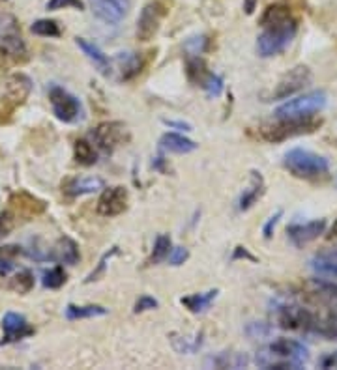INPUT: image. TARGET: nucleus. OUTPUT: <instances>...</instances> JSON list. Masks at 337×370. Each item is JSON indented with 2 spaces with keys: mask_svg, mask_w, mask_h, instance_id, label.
Segmentation results:
<instances>
[{
  "mask_svg": "<svg viewBox=\"0 0 337 370\" xmlns=\"http://www.w3.org/2000/svg\"><path fill=\"white\" fill-rule=\"evenodd\" d=\"M262 32L257 38V51L262 58H270L285 51L298 30V21L283 4L270 6L261 17Z\"/></svg>",
  "mask_w": 337,
  "mask_h": 370,
  "instance_id": "nucleus-1",
  "label": "nucleus"
},
{
  "mask_svg": "<svg viewBox=\"0 0 337 370\" xmlns=\"http://www.w3.org/2000/svg\"><path fill=\"white\" fill-rule=\"evenodd\" d=\"M309 359V350L296 338H277L257 353V364L262 369H300Z\"/></svg>",
  "mask_w": 337,
  "mask_h": 370,
  "instance_id": "nucleus-2",
  "label": "nucleus"
},
{
  "mask_svg": "<svg viewBox=\"0 0 337 370\" xmlns=\"http://www.w3.org/2000/svg\"><path fill=\"white\" fill-rule=\"evenodd\" d=\"M320 121L311 118H275L272 124H264L257 128V139L266 142H281L298 135L311 133L318 128Z\"/></svg>",
  "mask_w": 337,
  "mask_h": 370,
  "instance_id": "nucleus-3",
  "label": "nucleus"
},
{
  "mask_svg": "<svg viewBox=\"0 0 337 370\" xmlns=\"http://www.w3.org/2000/svg\"><path fill=\"white\" fill-rule=\"evenodd\" d=\"M283 163L289 168V173L294 174L296 178L307 179L318 178V176L328 173V168H330V163L326 157L315 152H309V150H304V148H294L291 152H286Z\"/></svg>",
  "mask_w": 337,
  "mask_h": 370,
  "instance_id": "nucleus-4",
  "label": "nucleus"
},
{
  "mask_svg": "<svg viewBox=\"0 0 337 370\" xmlns=\"http://www.w3.org/2000/svg\"><path fill=\"white\" fill-rule=\"evenodd\" d=\"M328 96L322 90L307 92L304 96L289 99L275 109V118H311L325 109Z\"/></svg>",
  "mask_w": 337,
  "mask_h": 370,
  "instance_id": "nucleus-5",
  "label": "nucleus"
},
{
  "mask_svg": "<svg viewBox=\"0 0 337 370\" xmlns=\"http://www.w3.org/2000/svg\"><path fill=\"white\" fill-rule=\"evenodd\" d=\"M311 79V70L307 66H296L281 77L275 84V88L264 96V101H277V99H286V97L294 96V94H298L300 90L309 86Z\"/></svg>",
  "mask_w": 337,
  "mask_h": 370,
  "instance_id": "nucleus-6",
  "label": "nucleus"
},
{
  "mask_svg": "<svg viewBox=\"0 0 337 370\" xmlns=\"http://www.w3.org/2000/svg\"><path fill=\"white\" fill-rule=\"evenodd\" d=\"M49 101H51L53 113L58 120L64 124H75L83 120V105L73 94L64 90L58 84H53L49 88Z\"/></svg>",
  "mask_w": 337,
  "mask_h": 370,
  "instance_id": "nucleus-7",
  "label": "nucleus"
},
{
  "mask_svg": "<svg viewBox=\"0 0 337 370\" xmlns=\"http://www.w3.org/2000/svg\"><path fill=\"white\" fill-rule=\"evenodd\" d=\"M275 322L281 329L289 331H306L309 333L313 322V313L306 306L296 303H283L275 309Z\"/></svg>",
  "mask_w": 337,
  "mask_h": 370,
  "instance_id": "nucleus-8",
  "label": "nucleus"
},
{
  "mask_svg": "<svg viewBox=\"0 0 337 370\" xmlns=\"http://www.w3.org/2000/svg\"><path fill=\"white\" fill-rule=\"evenodd\" d=\"M92 139L98 148H102L103 152H113L124 142H127L129 133H127L126 124L122 121H103L92 131Z\"/></svg>",
  "mask_w": 337,
  "mask_h": 370,
  "instance_id": "nucleus-9",
  "label": "nucleus"
},
{
  "mask_svg": "<svg viewBox=\"0 0 337 370\" xmlns=\"http://www.w3.org/2000/svg\"><path fill=\"white\" fill-rule=\"evenodd\" d=\"M127 208V191L126 187L122 185H115V187H105L102 193V197L98 198V206L95 210L103 217H116L124 213Z\"/></svg>",
  "mask_w": 337,
  "mask_h": 370,
  "instance_id": "nucleus-10",
  "label": "nucleus"
},
{
  "mask_svg": "<svg viewBox=\"0 0 337 370\" xmlns=\"http://www.w3.org/2000/svg\"><path fill=\"white\" fill-rule=\"evenodd\" d=\"M165 15V8L158 2H150L140 10L139 19H137V38L140 41H150L158 34L161 19Z\"/></svg>",
  "mask_w": 337,
  "mask_h": 370,
  "instance_id": "nucleus-11",
  "label": "nucleus"
},
{
  "mask_svg": "<svg viewBox=\"0 0 337 370\" xmlns=\"http://www.w3.org/2000/svg\"><path fill=\"white\" fill-rule=\"evenodd\" d=\"M131 0H90V8L95 17L103 23H120L129 12Z\"/></svg>",
  "mask_w": 337,
  "mask_h": 370,
  "instance_id": "nucleus-12",
  "label": "nucleus"
},
{
  "mask_svg": "<svg viewBox=\"0 0 337 370\" xmlns=\"http://www.w3.org/2000/svg\"><path fill=\"white\" fill-rule=\"evenodd\" d=\"M2 329H4V337L0 340V344H12L17 340L34 335V327L28 324V320L23 314L17 313H6L2 318Z\"/></svg>",
  "mask_w": 337,
  "mask_h": 370,
  "instance_id": "nucleus-13",
  "label": "nucleus"
},
{
  "mask_svg": "<svg viewBox=\"0 0 337 370\" xmlns=\"http://www.w3.org/2000/svg\"><path fill=\"white\" fill-rule=\"evenodd\" d=\"M326 228L325 219H315V221H309V223L304 224H291L286 228V234L291 237V242L296 245V247H302V245H307L311 243L313 240H317Z\"/></svg>",
  "mask_w": 337,
  "mask_h": 370,
  "instance_id": "nucleus-14",
  "label": "nucleus"
},
{
  "mask_svg": "<svg viewBox=\"0 0 337 370\" xmlns=\"http://www.w3.org/2000/svg\"><path fill=\"white\" fill-rule=\"evenodd\" d=\"M309 268L322 281H337V251L318 253L309 260Z\"/></svg>",
  "mask_w": 337,
  "mask_h": 370,
  "instance_id": "nucleus-15",
  "label": "nucleus"
},
{
  "mask_svg": "<svg viewBox=\"0 0 337 370\" xmlns=\"http://www.w3.org/2000/svg\"><path fill=\"white\" fill-rule=\"evenodd\" d=\"M309 333L320 335L326 340H337V309H331L328 313H313V322Z\"/></svg>",
  "mask_w": 337,
  "mask_h": 370,
  "instance_id": "nucleus-16",
  "label": "nucleus"
},
{
  "mask_svg": "<svg viewBox=\"0 0 337 370\" xmlns=\"http://www.w3.org/2000/svg\"><path fill=\"white\" fill-rule=\"evenodd\" d=\"M262 195H264V178H262L261 173L251 171L248 189H244V193L240 195V198H238V210L240 211L249 210Z\"/></svg>",
  "mask_w": 337,
  "mask_h": 370,
  "instance_id": "nucleus-17",
  "label": "nucleus"
},
{
  "mask_svg": "<svg viewBox=\"0 0 337 370\" xmlns=\"http://www.w3.org/2000/svg\"><path fill=\"white\" fill-rule=\"evenodd\" d=\"M249 359L246 353H233V351H221L204 361V367L208 369H244L248 367Z\"/></svg>",
  "mask_w": 337,
  "mask_h": 370,
  "instance_id": "nucleus-18",
  "label": "nucleus"
},
{
  "mask_svg": "<svg viewBox=\"0 0 337 370\" xmlns=\"http://www.w3.org/2000/svg\"><path fill=\"white\" fill-rule=\"evenodd\" d=\"M0 49L4 55L12 57L13 60H25L26 58V47L15 28H8L0 36Z\"/></svg>",
  "mask_w": 337,
  "mask_h": 370,
  "instance_id": "nucleus-19",
  "label": "nucleus"
},
{
  "mask_svg": "<svg viewBox=\"0 0 337 370\" xmlns=\"http://www.w3.org/2000/svg\"><path fill=\"white\" fill-rule=\"evenodd\" d=\"M75 41L77 45H79V49L86 55V58L98 68L100 73H103V75H109V73H111V62H109L107 55H103V51L98 45L84 38H77Z\"/></svg>",
  "mask_w": 337,
  "mask_h": 370,
  "instance_id": "nucleus-20",
  "label": "nucleus"
},
{
  "mask_svg": "<svg viewBox=\"0 0 337 370\" xmlns=\"http://www.w3.org/2000/svg\"><path fill=\"white\" fill-rule=\"evenodd\" d=\"M100 189H103L102 178H73L64 185V191L70 197H83V195H90Z\"/></svg>",
  "mask_w": 337,
  "mask_h": 370,
  "instance_id": "nucleus-21",
  "label": "nucleus"
},
{
  "mask_svg": "<svg viewBox=\"0 0 337 370\" xmlns=\"http://www.w3.org/2000/svg\"><path fill=\"white\" fill-rule=\"evenodd\" d=\"M159 146L172 153H190L197 150V144L180 133H165L159 139Z\"/></svg>",
  "mask_w": 337,
  "mask_h": 370,
  "instance_id": "nucleus-22",
  "label": "nucleus"
},
{
  "mask_svg": "<svg viewBox=\"0 0 337 370\" xmlns=\"http://www.w3.org/2000/svg\"><path fill=\"white\" fill-rule=\"evenodd\" d=\"M217 294H219V290H208V292H203V294H193V295H188V298H182V305L190 311V313L193 314H201L204 313V311H208L210 309V305L216 301Z\"/></svg>",
  "mask_w": 337,
  "mask_h": 370,
  "instance_id": "nucleus-23",
  "label": "nucleus"
},
{
  "mask_svg": "<svg viewBox=\"0 0 337 370\" xmlns=\"http://www.w3.org/2000/svg\"><path fill=\"white\" fill-rule=\"evenodd\" d=\"M116 62H118L122 70V81H129V79L137 77L140 73V70H143V66H145L140 55H135V52H120L116 57Z\"/></svg>",
  "mask_w": 337,
  "mask_h": 370,
  "instance_id": "nucleus-24",
  "label": "nucleus"
},
{
  "mask_svg": "<svg viewBox=\"0 0 337 370\" xmlns=\"http://www.w3.org/2000/svg\"><path fill=\"white\" fill-rule=\"evenodd\" d=\"M10 204H12L13 210L17 211H25L28 215H38L42 211L45 210V202L38 200V198L30 197L28 193H15L10 198Z\"/></svg>",
  "mask_w": 337,
  "mask_h": 370,
  "instance_id": "nucleus-25",
  "label": "nucleus"
},
{
  "mask_svg": "<svg viewBox=\"0 0 337 370\" xmlns=\"http://www.w3.org/2000/svg\"><path fill=\"white\" fill-rule=\"evenodd\" d=\"M53 258H57V260L64 262V264H68V266H75L79 258H81L77 243L73 242L71 237H60L57 247H55V256H53Z\"/></svg>",
  "mask_w": 337,
  "mask_h": 370,
  "instance_id": "nucleus-26",
  "label": "nucleus"
},
{
  "mask_svg": "<svg viewBox=\"0 0 337 370\" xmlns=\"http://www.w3.org/2000/svg\"><path fill=\"white\" fill-rule=\"evenodd\" d=\"M185 73H188V79L191 83L199 84V86H203L206 83V79L212 75L208 68H206V62L201 57H191L185 62Z\"/></svg>",
  "mask_w": 337,
  "mask_h": 370,
  "instance_id": "nucleus-27",
  "label": "nucleus"
},
{
  "mask_svg": "<svg viewBox=\"0 0 337 370\" xmlns=\"http://www.w3.org/2000/svg\"><path fill=\"white\" fill-rule=\"evenodd\" d=\"M107 309L102 305H68L66 306V318L68 320H84L95 318V316H105Z\"/></svg>",
  "mask_w": 337,
  "mask_h": 370,
  "instance_id": "nucleus-28",
  "label": "nucleus"
},
{
  "mask_svg": "<svg viewBox=\"0 0 337 370\" xmlns=\"http://www.w3.org/2000/svg\"><path fill=\"white\" fill-rule=\"evenodd\" d=\"M73 152H75V161L77 163H81V165L90 166L98 161V153H95L94 150V144L86 141V139H79V141H75Z\"/></svg>",
  "mask_w": 337,
  "mask_h": 370,
  "instance_id": "nucleus-29",
  "label": "nucleus"
},
{
  "mask_svg": "<svg viewBox=\"0 0 337 370\" xmlns=\"http://www.w3.org/2000/svg\"><path fill=\"white\" fill-rule=\"evenodd\" d=\"M171 249H172L171 237L167 236V234H159V236L156 237V243H154L152 255H150V258H148V264H150V266H154V264H159L161 260L169 258V253H171Z\"/></svg>",
  "mask_w": 337,
  "mask_h": 370,
  "instance_id": "nucleus-30",
  "label": "nucleus"
},
{
  "mask_svg": "<svg viewBox=\"0 0 337 370\" xmlns=\"http://www.w3.org/2000/svg\"><path fill=\"white\" fill-rule=\"evenodd\" d=\"M30 30L32 34L44 36V38H58L60 36V26H58L57 21L53 19H38L36 23H32Z\"/></svg>",
  "mask_w": 337,
  "mask_h": 370,
  "instance_id": "nucleus-31",
  "label": "nucleus"
},
{
  "mask_svg": "<svg viewBox=\"0 0 337 370\" xmlns=\"http://www.w3.org/2000/svg\"><path fill=\"white\" fill-rule=\"evenodd\" d=\"M32 286H34V275L28 271V269H23L19 273L15 275L10 282V288L15 290V292H19V294H26V292H30Z\"/></svg>",
  "mask_w": 337,
  "mask_h": 370,
  "instance_id": "nucleus-32",
  "label": "nucleus"
},
{
  "mask_svg": "<svg viewBox=\"0 0 337 370\" xmlns=\"http://www.w3.org/2000/svg\"><path fill=\"white\" fill-rule=\"evenodd\" d=\"M45 288H51V290H57L66 282V273H64V269L60 266H55L49 271H45L44 279H42Z\"/></svg>",
  "mask_w": 337,
  "mask_h": 370,
  "instance_id": "nucleus-33",
  "label": "nucleus"
},
{
  "mask_svg": "<svg viewBox=\"0 0 337 370\" xmlns=\"http://www.w3.org/2000/svg\"><path fill=\"white\" fill-rule=\"evenodd\" d=\"M172 344H174V350L180 351V353H195L203 346V333L195 335L193 340L190 337H182L180 338V344L179 340H172Z\"/></svg>",
  "mask_w": 337,
  "mask_h": 370,
  "instance_id": "nucleus-34",
  "label": "nucleus"
},
{
  "mask_svg": "<svg viewBox=\"0 0 337 370\" xmlns=\"http://www.w3.org/2000/svg\"><path fill=\"white\" fill-rule=\"evenodd\" d=\"M204 92L208 94L210 97H217L221 96L223 92V79L219 75H216V73H212L208 79H206V83L203 84Z\"/></svg>",
  "mask_w": 337,
  "mask_h": 370,
  "instance_id": "nucleus-35",
  "label": "nucleus"
},
{
  "mask_svg": "<svg viewBox=\"0 0 337 370\" xmlns=\"http://www.w3.org/2000/svg\"><path fill=\"white\" fill-rule=\"evenodd\" d=\"M66 8H75V10H83V0H49L47 2V10L49 12H57V10H66Z\"/></svg>",
  "mask_w": 337,
  "mask_h": 370,
  "instance_id": "nucleus-36",
  "label": "nucleus"
},
{
  "mask_svg": "<svg viewBox=\"0 0 337 370\" xmlns=\"http://www.w3.org/2000/svg\"><path fill=\"white\" fill-rule=\"evenodd\" d=\"M116 253H118V247H113V249L109 251V253H105V255L102 256L100 264H98V268H95L94 271L89 275V277H86V282L98 281V277H100V275H103V271H105V268H107V262L111 260V256H115Z\"/></svg>",
  "mask_w": 337,
  "mask_h": 370,
  "instance_id": "nucleus-37",
  "label": "nucleus"
},
{
  "mask_svg": "<svg viewBox=\"0 0 337 370\" xmlns=\"http://www.w3.org/2000/svg\"><path fill=\"white\" fill-rule=\"evenodd\" d=\"M206 45H208V39H206V36H195V38H190L188 41H185V49H188V52L190 55H195V57H199L201 52L206 49Z\"/></svg>",
  "mask_w": 337,
  "mask_h": 370,
  "instance_id": "nucleus-38",
  "label": "nucleus"
},
{
  "mask_svg": "<svg viewBox=\"0 0 337 370\" xmlns=\"http://www.w3.org/2000/svg\"><path fill=\"white\" fill-rule=\"evenodd\" d=\"M188 258H190V251L185 249V247H172L171 253H169L171 266H182Z\"/></svg>",
  "mask_w": 337,
  "mask_h": 370,
  "instance_id": "nucleus-39",
  "label": "nucleus"
},
{
  "mask_svg": "<svg viewBox=\"0 0 337 370\" xmlns=\"http://www.w3.org/2000/svg\"><path fill=\"white\" fill-rule=\"evenodd\" d=\"M158 300H154L150 295H143L135 303V313H147V311H152V309H158Z\"/></svg>",
  "mask_w": 337,
  "mask_h": 370,
  "instance_id": "nucleus-40",
  "label": "nucleus"
},
{
  "mask_svg": "<svg viewBox=\"0 0 337 370\" xmlns=\"http://www.w3.org/2000/svg\"><path fill=\"white\" fill-rule=\"evenodd\" d=\"M281 215H283V211L277 210L274 213V215H272V217L268 219L266 224L262 226V234H264V237H266V240H268V237H272V234H274V230H275V224L280 223Z\"/></svg>",
  "mask_w": 337,
  "mask_h": 370,
  "instance_id": "nucleus-41",
  "label": "nucleus"
},
{
  "mask_svg": "<svg viewBox=\"0 0 337 370\" xmlns=\"http://www.w3.org/2000/svg\"><path fill=\"white\" fill-rule=\"evenodd\" d=\"M13 228V221L8 213H0V236H6L8 232Z\"/></svg>",
  "mask_w": 337,
  "mask_h": 370,
  "instance_id": "nucleus-42",
  "label": "nucleus"
},
{
  "mask_svg": "<svg viewBox=\"0 0 337 370\" xmlns=\"http://www.w3.org/2000/svg\"><path fill=\"white\" fill-rule=\"evenodd\" d=\"M320 367L322 369H337V351L326 353L325 358L320 359Z\"/></svg>",
  "mask_w": 337,
  "mask_h": 370,
  "instance_id": "nucleus-43",
  "label": "nucleus"
},
{
  "mask_svg": "<svg viewBox=\"0 0 337 370\" xmlns=\"http://www.w3.org/2000/svg\"><path fill=\"white\" fill-rule=\"evenodd\" d=\"M165 126L172 129H179V131H191L190 124H185V121H174V120H163Z\"/></svg>",
  "mask_w": 337,
  "mask_h": 370,
  "instance_id": "nucleus-44",
  "label": "nucleus"
},
{
  "mask_svg": "<svg viewBox=\"0 0 337 370\" xmlns=\"http://www.w3.org/2000/svg\"><path fill=\"white\" fill-rule=\"evenodd\" d=\"M233 258H249V260H255L253 256L249 255L248 251H246V247H236V253H235V256H233Z\"/></svg>",
  "mask_w": 337,
  "mask_h": 370,
  "instance_id": "nucleus-45",
  "label": "nucleus"
},
{
  "mask_svg": "<svg viewBox=\"0 0 337 370\" xmlns=\"http://www.w3.org/2000/svg\"><path fill=\"white\" fill-rule=\"evenodd\" d=\"M255 8H257V0H244V10L248 15L255 12Z\"/></svg>",
  "mask_w": 337,
  "mask_h": 370,
  "instance_id": "nucleus-46",
  "label": "nucleus"
},
{
  "mask_svg": "<svg viewBox=\"0 0 337 370\" xmlns=\"http://www.w3.org/2000/svg\"><path fill=\"white\" fill-rule=\"evenodd\" d=\"M331 237H334V240H337V219H336V223L331 224Z\"/></svg>",
  "mask_w": 337,
  "mask_h": 370,
  "instance_id": "nucleus-47",
  "label": "nucleus"
}]
</instances>
